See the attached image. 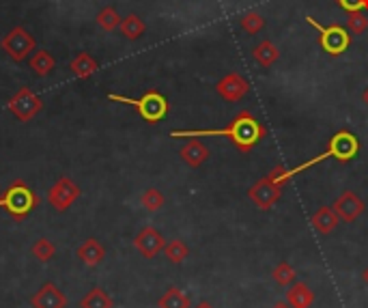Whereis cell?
<instances>
[{"label": "cell", "instance_id": "obj_1", "mask_svg": "<svg viewBox=\"0 0 368 308\" xmlns=\"http://www.w3.org/2000/svg\"><path fill=\"white\" fill-rule=\"evenodd\" d=\"M172 138H201V136H226L232 145H235L241 153L252 151L259 141L265 136V127L259 123L255 114H250L248 110H241L235 114L226 127L222 129H174L170 132Z\"/></svg>", "mask_w": 368, "mask_h": 308}, {"label": "cell", "instance_id": "obj_2", "mask_svg": "<svg viewBox=\"0 0 368 308\" xmlns=\"http://www.w3.org/2000/svg\"><path fill=\"white\" fill-rule=\"evenodd\" d=\"M0 207H3L13 220H26L39 207V197L35 190L28 188L26 181H13L3 194H0Z\"/></svg>", "mask_w": 368, "mask_h": 308}, {"label": "cell", "instance_id": "obj_3", "mask_svg": "<svg viewBox=\"0 0 368 308\" xmlns=\"http://www.w3.org/2000/svg\"><path fill=\"white\" fill-rule=\"evenodd\" d=\"M108 100L121 102V104H129L131 108H136V112H138L147 123H160L168 114V100L164 98L162 93H158V91H147L142 98H138V100L125 98V95L110 93Z\"/></svg>", "mask_w": 368, "mask_h": 308}, {"label": "cell", "instance_id": "obj_4", "mask_svg": "<svg viewBox=\"0 0 368 308\" xmlns=\"http://www.w3.org/2000/svg\"><path fill=\"white\" fill-rule=\"evenodd\" d=\"M306 22L319 33V44L327 54L340 56L349 46H351V33L347 30V26H340V24L323 26L315 20L313 15H306Z\"/></svg>", "mask_w": 368, "mask_h": 308}, {"label": "cell", "instance_id": "obj_5", "mask_svg": "<svg viewBox=\"0 0 368 308\" xmlns=\"http://www.w3.org/2000/svg\"><path fill=\"white\" fill-rule=\"evenodd\" d=\"M0 46H3V50L11 56L15 63H22V61H26L28 56L35 52L37 42H35V37L24 26H15L13 30H9L3 37Z\"/></svg>", "mask_w": 368, "mask_h": 308}, {"label": "cell", "instance_id": "obj_6", "mask_svg": "<svg viewBox=\"0 0 368 308\" xmlns=\"http://www.w3.org/2000/svg\"><path fill=\"white\" fill-rule=\"evenodd\" d=\"M42 108H44L42 98H39L37 93H33V89H28V87H22L9 100L11 114H13L17 121H22V123H26L33 117H37V114L42 112Z\"/></svg>", "mask_w": 368, "mask_h": 308}, {"label": "cell", "instance_id": "obj_7", "mask_svg": "<svg viewBox=\"0 0 368 308\" xmlns=\"http://www.w3.org/2000/svg\"><path fill=\"white\" fill-rule=\"evenodd\" d=\"M282 188L284 185H280L274 179V175H271V172H267L263 179H259L255 185L248 190V199L255 203L259 209L267 211V209H271V207L278 203V199L282 194Z\"/></svg>", "mask_w": 368, "mask_h": 308}, {"label": "cell", "instance_id": "obj_8", "mask_svg": "<svg viewBox=\"0 0 368 308\" xmlns=\"http://www.w3.org/2000/svg\"><path fill=\"white\" fill-rule=\"evenodd\" d=\"M80 194H82V190L77 188V183H73L69 177H61L48 190V203L56 211H67L77 199H80Z\"/></svg>", "mask_w": 368, "mask_h": 308}, {"label": "cell", "instance_id": "obj_9", "mask_svg": "<svg viewBox=\"0 0 368 308\" xmlns=\"http://www.w3.org/2000/svg\"><path fill=\"white\" fill-rule=\"evenodd\" d=\"M164 246H166V239L155 226L140 228V233L134 237V248L138 250L145 259H155L160 253H164Z\"/></svg>", "mask_w": 368, "mask_h": 308}, {"label": "cell", "instance_id": "obj_10", "mask_svg": "<svg viewBox=\"0 0 368 308\" xmlns=\"http://www.w3.org/2000/svg\"><path fill=\"white\" fill-rule=\"evenodd\" d=\"M364 209H366L364 201L356 194V192H351V190L342 192V194L334 203V211L338 214L340 222H347V224L356 222L364 214Z\"/></svg>", "mask_w": 368, "mask_h": 308}, {"label": "cell", "instance_id": "obj_11", "mask_svg": "<svg viewBox=\"0 0 368 308\" xmlns=\"http://www.w3.org/2000/svg\"><path fill=\"white\" fill-rule=\"evenodd\" d=\"M248 91H250V84L241 73H228L216 84V93L224 102H239Z\"/></svg>", "mask_w": 368, "mask_h": 308}, {"label": "cell", "instance_id": "obj_12", "mask_svg": "<svg viewBox=\"0 0 368 308\" xmlns=\"http://www.w3.org/2000/svg\"><path fill=\"white\" fill-rule=\"evenodd\" d=\"M33 308H67V296L54 282H46L30 298Z\"/></svg>", "mask_w": 368, "mask_h": 308}, {"label": "cell", "instance_id": "obj_13", "mask_svg": "<svg viewBox=\"0 0 368 308\" xmlns=\"http://www.w3.org/2000/svg\"><path fill=\"white\" fill-rule=\"evenodd\" d=\"M77 259H80L86 267H97L104 259H106V248L100 239L89 237L86 242H82L75 250Z\"/></svg>", "mask_w": 368, "mask_h": 308}, {"label": "cell", "instance_id": "obj_14", "mask_svg": "<svg viewBox=\"0 0 368 308\" xmlns=\"http://www.w3.org/2000/svg\"><path fill=\"white\" fill-rule=\"evenodd\" d=\"M310 224H313V228L317 230L319 235H329L332 230L340 224V218L338 214L334 211V207H319L313 218H310Z\"/></svg>", "mask_w": 368, "mask_h": 308}, {"label": "cell", "instance_id": "obj_15", "mask_svg": "<svg viewBox=\"0 0 368 308\" xmlns=\"http://www.w3.org/2000/svg\"><path fill=\"white\" fill-rule=\"evenodd\" d=\"M179 156H181V160H183L187 166L199 168V166H203V164L207 162V158H209V149H207L199 138H192V141H187V143L181 147Z\"/></svg>", "mask_w": 368, "mask_h": 308}, {"label": "cell", "instance_id": "obj_16", "mask_svg": "<svg viewBox=\"0 0 368 308\" xmlns=\"http://www.w3.org/2000/svg\"><path fill=\"white\" fill-rule=\"evenodd\" d=\"M313 300H315V293L306 282H293L286 289V302L293 308H310Z\"/></svg>", "mask_w": 368, "mask_h": 308}, {"label": "cell", "instance_id": "obj_17", "mask_svg": "<svg viewBox=\"0 0 368 308\" xmlns=\"http://www.w3.org/2000/svg\"><path fill=\"white\" fill-rule=\"evenodd\" d=\"M158 308H192V300L183 289L168 287L158 300Z\"/></svg>", "mask_w": 368, "mask_h": 308}, {"label": "cell", "instance_id": "obj_18", "mask_svg": "<svg viewBox=\"0 0 368 308\" xmlns=\"http://www.w3.org/2000/svg\"><path fill=\"white\" fill-rule=\"evenodd\" d=\"M252 56H255V61H257L263 69H267V67H271V65L278 61L280 50L276 48L274 42L265 39V42H261L255 50H252Z\"/></svg>", "mask_w": 368, "mask_h": 308}, {"label": "cell", "instance_id": "obj_19", "mask_svg": "<svg viewBox=\"0 0 368 308\" xmlns=\"http://www.w3.org/2000/svg\"><path fill=\"white\" fill-rule=\"evenodd\" d=\"M69 69L77 75V78L86 80V78H91V75H93L97 69H100V65H97V61L93 59L89 52H80V54H77L75 59L69 63Z\"/></svg>", "mask_w": 368, "mask_h": 308}, {"label": "cell", "instance_id": "obj_20", "mask_svg": "<svg viewBox=\"0 0 368 308\" xmlns=\"http://www.w3.org/2000/svg\"><path fill=\"white\" fill-rule=\"evenodd\" d=\"M77 306L80 308H114V300L110 298V293L106 291V289L93 287Z\"/></svg>", "mask_w": 368, "mask_h": 308}, {"label": "cell", "instance_id": "obj_21", "mask_svg": "<svg viewBox=\"0 0 368 308\" xmlns=\"http://www.w3.org/2000/svg\"><path fill=\"white\" fill-rule=\"evenodd\" d=\"M30 69L39 75V78H46V75H50L56 67V61H54V56L48 52V50H39L33 54V59H30Z\"/></svg>", "mask_w": 368, "mask_h": 308}, {"label": "cell", "instance_id": "obj_22", "mask_svg": "<svg viewBox=\"0 0 368 308\" xmlns=\"http://www.w3.org/2000/svg\"><path fill=\"white\" fill-rule=\"evenodd\" d=\"M119 30H121V35L125 37V39L136 42V39H140V37L145 35L147 26H145V22L140 20L138 15H136V13H129L127 17H123V20H121Z\"/></svg>", "mask_w": 368, "mask_h": 308}, {"label": "cell", "instance_id": "obj_23", "mask_svg": "<svg viewBox=\"0 0 368 308\" xmlns=\"http://www.w3.org/2000/svg\"><path fill=\"white\" fill-rule=\"evenodd\" d=\"M164 257H166L170 263L179 265V263H183V261L190 257V248H187V244L181 242V239H170V242H166V246H164Z\"/></svg>", "mask_w": 368, "mask_h": 308}, {"label": "cell", "instance_id": "obj_24", "mask_svg": "<svg viewBox=\"0 0 368 308\" xmlns=\"http://www.w3.org/2000/svg\"><path fill=\"white\" fill-rule=\"evenodd\" d=\"M121 20H123V17L119 15V11H116L114 7H104L100 13H97V17H95L97 26L104 28V30H108V33H112V30L119 28V26H121Z\"/></svg>", "mask_w": 368, "mask_h": 308}, {"label": "cell", "instance_id": "obj_25", "mask_svg": "<svg viewBox=\"0 0 368 308\" xmlns=\"http://www.w3.org/2000/svg\"><path fill=\"white\" fill-rule=\"evenodd\" d=\"M30 253H33V257H35L39 263H48V261H52V259L56 257V246H54V242H50L48 237H39V239L33 244Z\"/></svg>", "mask_w": 368, "mask_h": 308}, {"label": "cell", "instance_id": "obj_26", "mask_svg": "<svg viewBox=\"0 0 368 308\" xmlns=\"http://www.w3.org/2000/svg\"><path fill=\"white\" fill-rule=\"evenodd\" d=\"M271 278H274V282L280 284V287H291V284L295 282V278H297V272H295L293 265H291L288 261H280L274 267V272H271Z\"/></svg>", "mask_w": 368, "mask_h": 308}, {"label": "cell", "instance_id": "obj_27", "mask_svg": "<svg viewBox=\"0 0 368 308\" xmlns=\"http://www.w3.org/2000/svg\"><path fill=\"white\" fill-rule=\"evenodd\" d=\"M164 203H166V199H164V194H162L158 188H147V190L142 192V197H140V205H142L147 211H151V214L160 211V209L164 207Z\"/></svg>", "mask_w": 368, "mask_h": 308}, {"label": "cell", "instance_id": "obj_28", "mask_svg": "<svg viewBox=\"0 0 368 308\" xmlns=\"http://www.w3.org/2000/svg\"><path fill=\"white\" fill-rule=\"evenodd\" d=\"M239 26H241V30L248 33V35H257V33H261L263 26H265V17H263L261 13H257V11H246V13L241 15V20H239Z\"/></svg>", "mask_w": 368, "mask_h": 308}, {"label": "cell", "instance_id": "obj_29", "mask_svg": "<svg viewBox=\"0 0 368 308\" xmlns=\"http://www.w3.org/2000/svg\"><path fill=\"white\" fill-rule=\"evenodd\" d=\"M347 30L353 35H362L368 30V15L364 11H351L347 15Z\"/></svg>", "mask_w": 368, "mask_h": 308}, {"label": "cell", "instance_id": "obj_30", "mask_svg": "<svg viewBox=\"0 0 368 308\" xmlns=\"http://www.w3.org/2000/svg\"><path fill=\"white\" fill-rule=\"evenodd\" d=\"M336 3L347 11H368V0H336Z\"/></svg>", "mask_w": 368, "mask_h": 308}, {"label": "cell", "instance_id": "obj_31", "mask_svg": "<svg viewBox=\"0 0 368 308\" xmlns=\"http://www.w3.org/2000/svg\"><path fill=\"white\" fill-rule=\"evenodd\" d=\"M271 308H293V306H291L286 300H280V302H276L274 306H271Z\"/></svg>", "mask_w": 368, "mask_h": 308}, {"label": "cell", "instance_id": "obj_32", "mask_svg": "<svg viewBox=\"0 0 368 308\" xmlns=\"http://www.w3.org/2000/svg\"><path fill=\"white\" fill-rule=\"evenodd\" d=\"M194 308H213V304H209V302H205V300H203V302H199V304L194 306Z\"/></svg>", "mask_w": 368, "mask_h": 308}, {"label": "cell", "instance_id": "obj_33", "mask_svg": "<svg viewBox=\"0 0 368 308\" xmlns=\"http://www.w3.org/2000/svg\"><path fill=\"white\" fill-rule=\"evenodd\" d=\"M362 102L368 106V87H366V89H364V93H362Z\"/></svg>", "mask_w": 368, "mask_h": 308}, {"label": "cell", "instance_id": "obj_34", "mask_svg": "<svg viewBox=\"0 0 368 308\" xmlns=\"http://www.w3.org/2000/svg\"><path fill=\"white\" fill-rule=\"evenodd\" d=\"M362 278H364V282L368 284V267L364 269V272H362Z\"/></svg>", "mask_w": 368, "mask_h": 308}]
</instances>
